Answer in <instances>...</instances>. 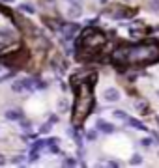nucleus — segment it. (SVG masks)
I'll list each match as a JSON object with an SVG mask.
<instances>
[{
	"instance_id": "14",
	"label": "nucleus",
	"mask_w": 159,
	"mask_h": 168,
	"mask_svg": "<svg viewBox=\"0 0 159 168\" xmlns=\"http://www.w3.org/2000/svg\"><path fill=\"white\" fill-rule=\"evenodd\" d=\"M140 155H135V157H133V159H131V164H140Z\"/></svg>"
},
{
	"instance_id": "1",
	"label": "nucleus",
	"mask_w": 159,
	"mask_h": 168,
	"mask_svg": "<svg viewBox=\"0 0 159 168\" xmlns=\"http://www.w3.org/2000/svg\"><path fill=\"white\" fill-rule=\"evenodd\" d=\"M159 60V43H144V45H124L112 52V62L118 67L125 65H148Z\"/></svg>"
},
{
	"instance_id": "8",
	"label": "nucleus",
	"mask_w": 159,
	"mask_h": 168,
	"mask_svg": "<svg viewBox=\"0 0 159 168\" xmlns=\"http://www.w3.org/2000/svg\"><path fill=\"white\" fill-rule=\"evenodd\" d=\"M6 118H8V120H21L23 114H21L19 110H8V112H6Z\"/></svg>"
},
{
	"instance_id": "2",
	"label": "nucleus",
	"mask_w": 159,
	"mask_h": 168,
	"mask_svg": "<svg viewBox=\"0 0 159 168\" xmlns=\"http://www.w3.org/2000/svg\"><path fill=\"white\" fill-rule=\"evenodd\" d=\"M90 90H92V84H83L79 88V99H77V106H75V121L77 123H81L92 108L94 101H92Z\"/></svg>"
},
{
	"instance_id": "11",
	"label": "nucleus",
	"mask_w": 159,
	"mask_h": 168,
	"mask_svg": "<svg viewBox=\"0 0 159 168\" xmlns=\"http://www.w3.org/2000/svg\"><path fill=\"white\" fill-rule=\"evenodd\" d=\"M69 15H71V17H79V15H81V8L79 6H71Z\"/></svg>"
},
{
	"instance_id": "15",
	"label": "nucleus",
	"mask_w": 159,
	"mask_h": 168,
	"mask_svg": "<svg viewBox=\"0 0 159 168\" xmlns=\"http://www.w3.org/2000/svg\"><path fill=\"white\" fill-rule=\"evenodd\" d=\"M64 164H66V166H75L77 162H75L73 159H66V161H64Z\"/></svg>"
},
{
	"instance_id": "9",
	"label": "nucleus",
	"mask_w": 159,
	"mask_h": 168,
	"mask_svg": "<svg viewBox=\"0 0 159 168\" xmlns=\"http://www.w3.org/2000/svg\"><path fill=\"white\" fill-rule=\"evenodd\" d=\"M135 106H137V110H140V112H142V114H146V112H148V105H146V103H142V101L135 103Z\"/></svg>"
},
{
	"instance_id": "16",
	"label": "nucleus",
	"mask_w": 159,
	"mask_h": 168,
	"mask_svg": "<svg viewBox=\"0 0 159 168\" xmlns=\"http://www.w3.org/2000/svg\"><path fill=\"white\" fill-rule=\"evenodd\" d=\"M140 144H142V146H152V144H153V140H152V138H144V140L140 142Z\"/></svg>"
},
{
	"instance_id": "4",
	"label": "nucleus",
	"mask_w": 159,
	"mask_h": 168,
	"mask_svg": "<svg viewBox=\"0 0 159 168\" xmlns=\"http://www.w3.org/2000/svg\"><path fill=\"white\" fill-rule=\"evenodd\" d=\"M103 99L109 101V103H114V101L120 99V91H118L116 88H107V90L103 91Z\"/></svg>"
},
{
	"instance_id": "10",
	"label": "nucleus",
	"mask_w": 159,
	"mask_h": 168,
	"mask_svg": "<svg viewBox=\"0 0 159 168\" xmlns=\"http://www.w3.org/2000/svg\"><path fill=\"white\" fill-rule=\"evenodd\" d=\"M148 6H150L152 11H159V0H150V2H148Z\"/></svg>"
},
{
	"instance_id": "12",
	"label": "nucleus",
	"mask_w": 159,
	"mask_h": 168,
	"mask_svg": "<svg viewBox=\"0 0 159 168\" xmlns=\"http://www.w3.org/2000/svg\"><path fill=\"white\" fill-rule=\"evenodd\" d=\"M114 118H118V120H127V114L124 110H114Z\"/></svg>"
},
{
	"instance_id": "5",
	"label": "nucleus",
	"mask_w": 159,
	"mask_h": 168,
	"mask_svg": "<svg viewBox=\"0 0 159 168\" xmlns=\"http://www.w3.org/2000/svg\"><path fill=\"white\" fill-rule=\"evenodd\" d=\"M30 88H34V86H32V80H30V79H23V80H15V82H13V90H15V91L30 90Z\"/></svg>"
},
{
	"instance_id": "18",
	"label": "nucleus",
	"mask_w": 159,
	"mask_h": 168,
	"mask_svg": "<svg viewBox=\"0 0 159 168\" xmlns=\"http://www.w3.org/2000/svg\"><path fill=\"white\" fill-rule=\"evenodd\" d=\"M2 164H6V157L0 153V166H2Z\"/></svg>"
},
{
	"instance_id": "6",
	"label": "nucleus",
	"mask_w": 159,
	"mask_h": 168,
	"mask_svg": "<svg viewBox=\"0 0 159 168\" xmlns=\"http://www.w3.org/2000/svg\"><path fill=\"white\" fill-rule=\"evenodd\" d=\"M96 125H97V129H99V131H103V133H107V135L114 131V125L109 123V121H105V120H97Z\"/></svg>"
},
{
	"instance_id": "3",
	"label": "nucleus",
	"mask_w": 159,
	"mask_h": 168,
	"mask_svg": "<svg viewBox=\"0 0 159 168\" xmlns=\"http://www.w3.org/2000/svg\"><path fill=\"white\" fill-rule=\"evenodd\" d=\"M81 43H83L84 47H90L92 50H96V49H99L101 45L105 43V35L101 34L97 28H88L83 34V38H81Z\"/></svg>"
},
{
	"instance_id": "19",
	"label": "nucleus",
	"mask_w": 159,
	"mask_h": 168,
	"mask_svg": "<svg viewBox=\"0 0 159 168\" xmlns=\"http://www.w3.org/2000/svg\"><path fill=\"white\" fill-rule=\"evenodd\" d=\"M105 2H107V0H101V4H105Z\"/></svg>"
},
{
	"instance_id": "7",
	"label": "nucleus",
	"mask_w": 159,
	"mask_h": 168,
	"mask_svg": "<svg viewBox=\"0 0 159 168\" xmlns=\"http://www.w3.org/2000/svg\"><path fill=\"white\" fill-rule=\"evenodd\" d=\"M127 121H129V125H133V127H137L138 131H146V125L142 123V121H138V120H135V118H129V120H127Z\"/></svg>"
},
{
	"instance_id": "17",
	"label": "nucleus",
	"mask_w": 159,
	"mask_h": 168,
	"mask_svg": "<svg viewBox=\"0 0 159 168\" xmlns=\"http://www.w3.org/2000/svg\"><path fill=\"white\" fill-rule=\"evenodd\" d=\"M24 157H13V164H21Z\"/></svg>"
},
{
	"instance_id": "13",
	"label": "nucleus",
	"mask_w": 159,
	"mask_h": 168,
	"mask_svg": "<svg viewBox=\"0 0 159 168\" xmlns=\"http://www.w3.org/2000/svg\"><path fill=\"white\" fill-rule=\"evenodd\" d=\"M23 11H26V13H34V8L30 6V4H24V6H21Z\"/></svg>"
}]
</instances>
